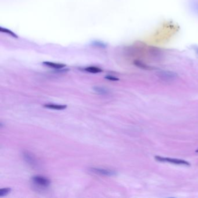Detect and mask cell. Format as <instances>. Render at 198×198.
<instances>
[{"mask_svg":"<svg viewBox=\"0 0 198 198\" xmlns=\"http://www.w3.org/2000/svg\"><path fill=\"white\" fill-rule=\"evenodd\" d=\"M158 76L163 80L171 81L174 80L177 77V74L172 72L160 71L158 72Z\"/></svg>","mask_w":198,"mask_h":198,"instance_id":"cell-4","label":"cell"},{"mask_svg":"<svg viewBox=\"0 0 198 198\" xmlns=\"http://www.w3.org/2000/svg\"><path fill=\"white\" fill-rule=\"evenodd\" d=\"M197 52H198V51H197Z\"/></svg>","mask_w":198,"mask_h":198,"instance_id":"cell-15","label":"cell"},{"mask_svg":"<svg viewBox=\"0 0 198 198\" xmlns=\"http://www.w3.org/2000/svg\"><path fill=\"white\" fill-rule=\"evenodd\" d=\"M105 79L111 80V81H118L119 80L118 78H117L113 76H107L105 77Z\"/></svg>","mask_w":198,"mask_h":198,"instance_id":"cell-13","label":"cell"},{"mask_svg":"<svg viewBox=\"0 0 198 198\" xmlns=\"http://www.w3.org/2000/svg\"><path fill=\"white\" fill-rule=\"evenodd\" d=\"M23 157L24 158L25 160H26L28 163L32 165H34L35 163V158L33 156V155L30 154V153L28 152H24L23 155Z\"/></svg>","mask_w":198,"mask_h":198,"instance_id":"cell-7","label":"cell"},{"mask_svg":"<svg viewBox=\"0 0 198 198\" xmlns=\"http://www.w3.org/2000/svg\"><path fill=\"white\" fill-rule=\"evenodd\" d=\"M90 171L94 174H96L100 175H104V176H112L115 175L116 172L114 170H111L101 169V168H91Z\"/></svg>","mask_w":198,"mask_h":198,"instance_id":"cell-3","label":"cell"},{"mask_svg":"<svg viewBox=\"0 0 198 198\" xmlns=\"http://www.w3.org/2000/svg\"><path fill=\"white\" fill-rule=\"evenodd\" d=\"M85 70L91 73H101L103 70L99 68H98L96 66H90L85 68Z\"/></svg>","mask_w":198,"mask_h":198,"instance_id":"cell-8","label":"cell"},{"mask_svg":"<svg viewBox=\"0 0 198 198\" xmlns=\"http://www.w3.org/2000/svg\"><path fill=\"white\" fill-rule=\"evenodd\" d=\"M196 152H197V153H198V149H197V150H196Z\"/></svg>","mask_w":198,"mask_h":198,"instance_id":"cell-14","label":"cell"},{"mask_svg":"<svg viewBox=\"0 0 198 198\" xmlns=\"http://www.w3.org/2000/svg\"><path fill=\"white\" fill-rule=\"evenodd\" d=\"M155 159L158 161L160 162H166L170 163L175 164H179V165H184V166H190L191 164L188 161L185 160L179 159H174L170 158H164L160 156H156Z\"/></svg>","mask_w":198,"mask_h":198,"instance_id":"cell-1","label":"cell"},{"mask_svg":"<svg viewBox=\"0 0 198 198\" xmlns=\"http://www.w3.org/2000/svg\"><path fill=\"white\" fill-rule=\"evenodd\" d=\"M32 180L35 185H38L40 187L46 188L50 184V181L44 177L43 176H35L32 178Z\"/></svg>","mask_w":198,"mask_h":198,"instance_id":"cell-2","label":"cell"},{"mask_svg":"<svg viewBox=\"0 0 198 198\" xmlns=\"http://www.w3.org/2000/svg\"><path fill=\"white\" fill-rule=\"evenodd\" d=\"M0 32H2V33H7V34L11 35L12 37H13L14 38H18V36L16 35L15 33H13V32L11 31V30L7 29V28H4L2 27H0Z\"/></svg>","mask_w":198,"mask_h":198,"instance_id":"cell-9","label":"cell"},{"mask_svg":"<svg viewBox=\"0 0 198 198\" xmlns=\"http://www.w3.org/2000/svg\"><path fill=\"white\" fill-rule=\"evenodd\" d=\"M134 64L136 65L138 67H139V68H141L142 69H148L149 68V66H148L147 65H145L144 63H142L141 62H139V61H135L134 62Z\"/></svg>","mask_w":198,"mask_h":198,"instance_id":"cell-12","label":"cell"},{"mask_svg":"<svg viewBox=\"0 0 198 198\" xmlns=\"http://www.w3.org/2000/svg\"><path fill=\"white\" fill-rule=\"evenodd\" d=\"M11 191V189L10 188H2L0 190V197H3L5 195H8Z\"/></svg>","mask_w":198,"mask_h":198,"instance_id":"cell-11","label":"cell"},{"mask_svg":"<svg viewBox=\"0 0 198 198\" xmlns=\"http://www.w3.org/2000/svg\"><path fill=\"white\" fill-rule=\"evenodd\" d=\"M44 106L48 109H52L61 110H64L66 109L67 105H58V104H48L44 105Z\"/></svg>","mask_w":198,"mask_h":198,"instance_id":"cell-5","label":"cell"},{"mask_svg":"<svg viewBox=\"0 0 198 198\" xmlns=\"http://www.w3.org/2000/svg\"><path fill=\"white\" fill-rule=\"evenodd\" d=\"M94 90L95 91L97 92V93L101 94H103V95L106 94L108 93V91L104 88H102V87H95L94 88Z\"/></svg>","mask_w":198,"mask_h":198,"instance_id":"cell-10","label":"cell"},{"mask_svg":"<svg viewBox=\"0 0 198 198\" xmlns=\"http://www.w3.org/2000/svg\"><path fill=\"white\" fill-rule=\"evenodd\" d=\"M43 64L49 67V68H52L57 69H62L63 68H65V67H66V65H64V64L51 62H44Z\"/></svg>","mask_w":198,"mask_h":198,"instance_id":"cell-6","label":"cell"}]
</instances>
